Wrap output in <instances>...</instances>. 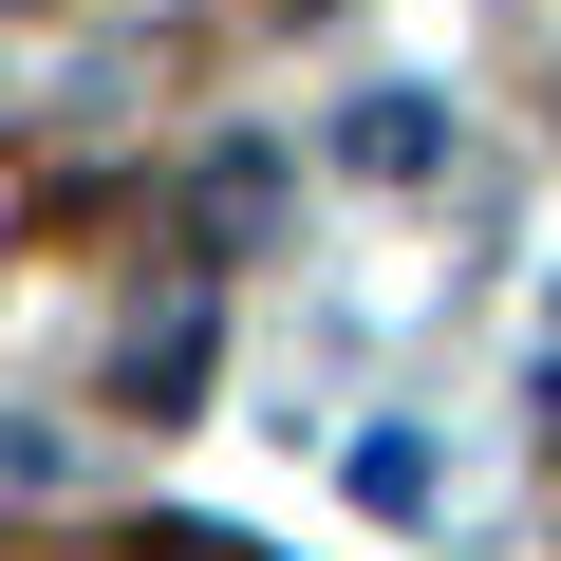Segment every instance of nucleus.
Masks as SVG:
<instances>
[{
  "mask_svg": "<svg viewBox=\"0 0 561 561\" xmlns=\"http://www.w3.org/2000/svg\"><path fill=\"white\" fill-rule=\"evenodd\" d=\"M337 150H356L375 187H431V169H449V113H431V94H356V131H337Z\"/></svg>",
  "mask_w": 561,
  "mask_h": 561,
  "instance_id": "1",
  "label": "nucleus"
}]
</instances>
